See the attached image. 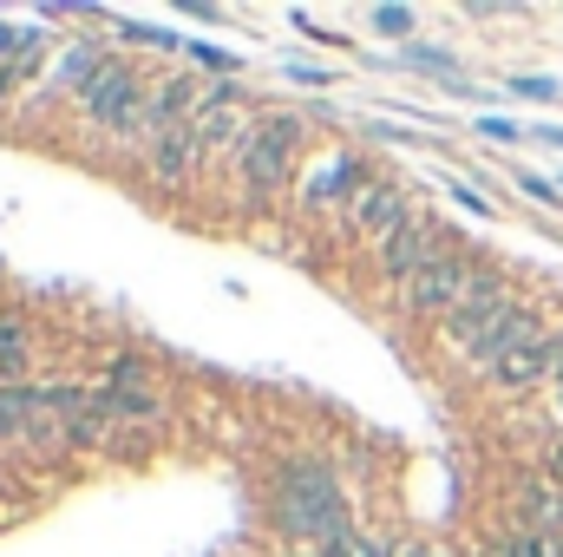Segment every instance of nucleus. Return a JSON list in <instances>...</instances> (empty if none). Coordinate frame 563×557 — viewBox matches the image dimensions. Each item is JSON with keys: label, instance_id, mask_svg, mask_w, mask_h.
<instances>
[{"label": "nucleus", "instance_id": "nucleus-14", "mask_svg": "<svg viewBox=\"0 0 563 557\" xmlns=\"http://www.w3.org/2000/svg\"><path fill=\"white\" fill-rule=\"evenodd\" d=\"M511 557H558V545H551L544 532H518V538H511Z\"/></svg>", "mask_w": 563, "mask_h": 557}, {"label": "nucleus", "instance_id": "nucleus-7", "mask_svg": "<svg viewBox=\"0 0 563 557\" xmlns=\"http://www.w3.org/2000/svg\"><path fill=\"white\" fill-rule=\"evenodd\" d=\"M551 368H558V341H551L544 328H525V335L492 361V374H498L505 387H531V381H544Z\"/></svg>", "mask_w": 563, "mask_h": 557}, {"label": "nucleus", "instance_id": "nucleus-11", "mask_svg": "<svg viewBox=\"0 0 563 557\" xmlns=\"http://www.w3.org/2000/svg\"><path fill=\"white\" fill-rule=\"evenodd\" d=\"M33 426V387H0V439H26Z\"/></svg>", "mask_w": 563, "mask_h": 557}, {"label": "nucleus", "instance_id": "nucleus-4", "mask_svg": "<svg viewBox=\"0 0 563 557\" xmlns=\"http://www.w3.org/2000/svg\"><path fill=\"white\" fill-rule=\"evenodd\" d=\"M86 106H92V119H99L106 132H139L144 125V86L132 73H119V66H99V73H92Z\"/></svg>", "mask_w": 563, "mask_h": 557}, {"label": "nucleus", "instance_id": "nucleus-1", "mask_svg": "<svg viewBox=\"0 0 563 557\" xmlns=\"http://www.w3.org/2000/svg\"><path fill=\"white\" fill-rule=\"evenodd\" d=\"M276 499H282V525L301 532V538H347V518H341V492L321 466H288L276 479Z\"/></svg>", "mask_w": 563, "mask_h": 557}, {"label": "nucleus", "instance_id": "nucleus-3", "mask_svg": "<svg viewBox=\"0 0 563 557\" xmlns=\"http://www.w3.org/2000/svg\"><path fill=\"white\" fill-rule=\"evenodd\" d=\"M478 282H485V276H478L472 263H459V256H445V250H439L420 276L407 282V308H420V315H459V308L478 295Z\"/></svg>", "mask_w": 563, "mask_h": 557}, {"label": "nucleus", "instance_id": "nucleus-2", "mask_svg": "<svg viewBox=\"0 0 563 557\" xmlns=\"http://www.w3.org/2000/svg\"><path fill=\"white\" fill-rule=\"evenodd\" d=\"M525 328H531V321H525V315L498 295V282H478V295L452 315V341H459L472 361H485V368H492V361H498V354L525 335Z\"/></svg>", "mask_w": 563, "mask_h": 557}, {"label": "nucleus", "instance_id": "nucleus-16", "mask_svg": "<svg viewBox=\"0 0 563 557\" xmlns=\"http://www.w3.org/2000/svg\"><path fill=\"white\" fill-rule=\"evenodd\" d=\"M558 387H563V381H558Z\"/></svg>", "mask_w": 563, "mask_h": 557}, {"label": "nucleus", "instance_id": "nucleus-13", "mask_svg": "<svg viewBox=\"0 0 563 557\" xmlns=\"http://www.w3.org/2000/svg\"><path fill=\"white\" fill-rule=\"evenodd\" d=\"M197 139H210V144H230V139H236V106H230V99H217V106L203 112V125H197Z\"/></svg>", "mask_w": 563, "mask_h": 557}, {"label": "nucleus", "instance_id": "nucleus-15", "mask_svg": "<svg viewBox=\"0 0 563 557\" xmlns=\"http://www.w3.org/2000/svg\"><path fill=\"white\" fill-rule=\"evenodd\" d=\"M551 518H558V532H563V499H558V512H551Z\"/></svg>", "mask_w": 563, "mask_h": 557}, {"label": "nucleus", "instance_id": "nucleus-9", "mask_svg": "<svg viewBox=\"0 0 563 557\" xmlns=\"http://www.w3.org/2000/svg\"><path fill=\"white\" fill-rule=\"evenodd\" d=\"M432 256H439V243L426 237L420 223H407L400 237H387V243H380V263H387V276L400 282V288H407V282L420 276V270L432 263Z\"/></svg>", "mask_w": 563, "mask_h": 557}, {"label": "nucleus", "instance_id": "nucleus-10", "mask_svg": "<svg viewBox=\"0 0 563 557\" xmlns=\"http://www.w3.org/2000/svg\"><path fill=\"white\" fill-rule=\"evenodd\" d=\"M347 184H367V177H361V164H354V157H334L328 171H314V177H308V204H334V197H361V190H347Z\"/></svg>", "mask_w": 563, "mask_h": 557}, {"label": "nucleus", "instance_id": "nucleus-5", "mask_svg": "<svg viewBox=\"0 0 563 557\" xmlns=\"http://www.w3.org/2000/svg\"><path fill=\"white\" fill-rule=\"evenodd\" d=\"M99 407H106V419H157L164 414V387L151 381V368H144L139 354H125L112 368V387L99 394Z\"/></svg>", "mask_w": 563, "mask_h": 557}, {"label": "nucleus", "instance_id": "nucleus-6", "mask_svg": "<svg viewBox=\"0 0 563 557\" xmlns=\"http://www.w3.org/2000/svg\"><path fill=\"white\" fill-rule=\"evenodd\" d=\"M295 139H301V125H295V119H269L256 139L243 144V171H250V184H256V190H276V184H282V171L295 164Z\"/></svg>", "mask_w": 563, "mask_h": 557}, {"label": "nucleus", "instance_id": "nucleus-8", "mask_svg": "<svg viewBox=\"0 0 563 557\" xmlns=\"http://www.w3.org/2000/svg\"><path fill=\"white\" fill-rule=\"evenodd\" d=\"M354 223H361V237H374V243L400 237V230H407V204H400V190H394V184H361V197H354Z\"/></svg>", "mask_w": 563, "mask_h": 557}, {"label": "nucleus", "instance_id": "nucleus-12", "mask_svg": "<svg viewBox=\"0 0 563 557\" xmlns=\"http://www.w3.org/2000/svg\"><path fill=\"white\" fill-rule=\"evenodd\" d=\"M0 374H7V381L26 374V328H20L13 315H0Z\"/></svg>", "mask_w": 563, "mask_h": 557}]
</instances>
